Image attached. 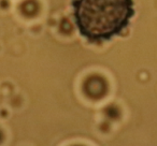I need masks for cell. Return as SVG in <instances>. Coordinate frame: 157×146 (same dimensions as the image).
I'll use <instances>...</instances> for the list:
<instances>
[{
	"instance_id": "1",
	"label": "cell",
	"mask_w": 157,
	"mask_h": 146,
	"mask_svg": "<svg viewBox=\"0 0 157 146\" xmlns=\"http://www.w3.org/2000/svg\"><path fill=\"white\" fill-rule=\"evenodd\" d=\"M72 8L78 32L92 43L122 35L135 15L133 0H73Z\"/></svg>"
}]
</instances>
